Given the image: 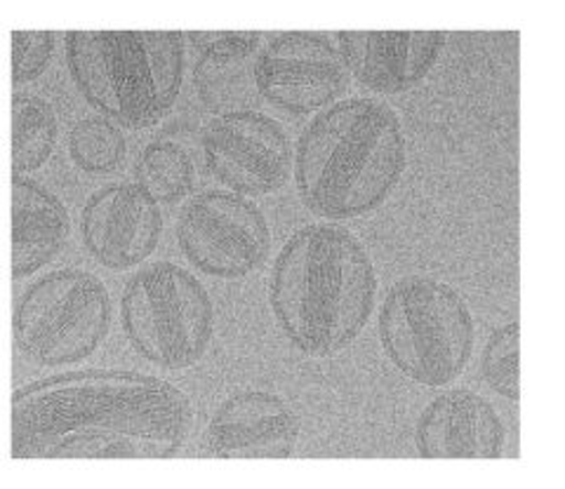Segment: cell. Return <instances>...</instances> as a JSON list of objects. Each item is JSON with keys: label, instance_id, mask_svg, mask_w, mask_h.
<instances>
[{"label": "cell", "instance_id": "obj_15", "mask_svg": "<svg viewBox=\"0 0 565 489\" xmlns=\"http://www.w3.org/2000/svg\"><path fill=\"white\" fill-rule=\"evenodd\" d=\"M191 43L201 50L193 66L199 99L212 113L245 111L255 99V62L262 45L259 31H193Z\"/></svg>", "mask_w": 565, "mask_h": 489}, {"label": "cell", "instance_id": "obj_17", "mask_svg": "<svg viewBox=\"0 0 565 489\" xmlns=\"http://www.w3.org/2000/svg\"><path fill=\"white\" fill-rule=\"evenodd\" d=\"M196 180V170L184 146L168 142H151L139 153L135 163V184L145 194L163 205H174L186 198Z\"/></svg>", "mask_w": 565, "mask_h": 489}, {"label": "cell", "instance_id": "obj_20", "mask_svg": "<svg viewBox=\"0 0 565 489\" xmlns=\"http://www.w3.org/2000/svg\"><path fill=\"white\" fill-rule=\"evenodd\" d=\"M481 374L488 387L519 403L521 400V323L492 332L481 354Z\"/></svg>", "mask_w": 565, "mask_h": 489}, {"label": "cell", "instance_id": "obj_12", "mask_svg": "<svg viewBox=\"0 0 565 489\" xmlns=\"http://www.w3.org/2000/svg\"><path fill=\"white\" fill-rule=\"evenodd\" d=\"M302 424L286 400L267 391L236 393L212 414L205 447L217 459H288Z\"/></svg>", "mask_w": 565, "mask_h": 489}, {"label": "cell", "instance_id": "obj_7", "mask_svg": "<svg viewBox=\"0 0 565 489\" xmlns=\"http://www.w3.org/2000/svg\"><path fill=\"white\" fill-rule=\"evenodd\" d=\"M109 325L111 302L99 278L64 269L24 292L14 311V341L33 362L71 365L97 351Z\"/></svg>", "mask_w": 565, "mask_h": 489}, {"label": "cell", "instance_id": "obj_16", "mask_svg": "<svg viewBox=\"0 0 565 489\" xmlns=\"http://www.w3.org/2000/svg\"><path fill=\"white\" fill-rule=\"evenodd\" d=\"M64 203L26 177L12 180V278L33 275L55 259L68 240Z\"/></svg>", "mask_w": 565, "mask_h": 489}, {"label": "cell", "instance_id": "obj_19", "mask_svg": "<svg viewBox=\"0 0 565 489\" xmlns=\"http://www.w3.org/2000/svg\"><path fill=\"white\" fill-rule=\"evenodd\" d=\"M126 137L106 118H83L68 134V153L83 172L109 174L126 159Z\"/></svg>", "mask_w": 565, "mask_h": 489}, {"label": "cell", "instance_id": "obj_18", "mask_svg": "<svg viewBox=\"0 0 565 489\" xmlns=\"http://www.w3.org/2000/svg\"><path fill=\"white\" fill-rule=\"evenodd\" d=\"M57 144V116L41 97L12 101V167L33 172L45 165Z\"/></svg>", "mask_w": 565, "mask_h": 489}, {"label": "cell", "instance_id": "obj_2", "mask_svg": "<svg viewBox=\"0 0 565 489\" xmlns=\"http://www.w3.org/2000/svg\"><path fill=\"white\" fill-rule=\"evenodd\" d=\"M375 296L373 259L342 226H302L274 261L271 311L282 335L311 358L334 356L356 341Z\"/></svg>", "mask_w": 565, "mask_h": 489}, {"label": "cell", "instance_id": "obj_8", "mask_svg": "<svg viewBox=\"0 0 565 489\" xmlns=\"http://www.w3.org/2000/svg\"><path fill=\"white\" fill-rule=\"evenodd\" d=\"M177 242L193 267L215 278H243L271 250L262 209L234 191H207L177 219Z\"/></svg>", "mask_w": 565, "mask_h": 489}, {"label": "cell", "instance_id": "obj_6", "mask_svg": "<svg viewBox=\"0 0 565 489\" xmlns=\"http://www.w3.org/2000/svg\"><path fill=\"white\" fill-rule=\"evenodd\" d=\"M120 320L141 358L163 370H184L207 351L215 308L196 275L170 261H156L137 271L122 290Z\"/></svg>", "mask_w": 565, "mask_h": 489}, {"label": "cell", "instance_id": "obj_1", "mask_svg": "<svg viewBox=\"0 0 565 489\" xmlns=\"http://www.w3.org/2000/svg\"><path fill=\"white\" fill-rule=\"evenodd\" d=\"M193 424L189 395L126 370H83L12 398L17 459H170Z\"/></svg>", "mask_w": 565, "mask_h": 489}, {"label": "cell", "instance_id": "obj_13", "mask_svg": "<svg viewBox=\"0 0 565 489\" xmlns=\"http://www.w3.org/2000/svg\"><path fill=\"white\" fill-rule=\"evenodd\" d=\"M347 72L382 95L419 85L446 47V31H340Z\"/></svg>", "mask_w": 565, "mask_h": 489}, {"label": "cell", "instance_id": "obj_5", "mask_svg": "<svg viewBox=\"0 0 565 489\" xmlns=\"http://www.w3.org/2000/svg\"><path fill=\"white\" fill-rule=\"evenodd\" d=\"M386 358L422 387H448L473 354L471 311L450 285L427 275L401 278L386 292L380 318Z\"/></svg>", "mask_w": 565, "mask_h": 489}, {"label": "cell", "instance_id": "obj_3", "mask_svg": "<svg viewBox=\"0 0 565 489\" xmlns=\"http://www.w3.org/2000/svg\"><path fill=\"white\" fill-rule=\"evenodd\" d=\"M297 194L313 215L344 221L375 213L401 184L403 126L377 99H344L318 113L295 146Z\"/></svg>", "mask_w": 565, "mask_h": 489}, {"label": "cell", "instance_id": "obj_10", "mask_svg": "<svg viewBox=\"0 0 565 489\" xmlns=\"http://www.w3.org/2000/svg\"><path fill=\"white\" fill-rule=\"evenodd\" d=\"M203 153L212 177L241 196L274 194L292 165L286 128L250 109L212 120L203 132Z\"/></svg>", "mask_w": 565, "mask_h": 489}, {"label": "cell", "instance_id": "obj_4", "mask_svg": "<svg viewBox=\"0 0 565 489\" xmlns=\"http://www.w3.org/2000/svg\"><path fill=\"white\" fill-rule=\"evenodd\" d=\"M78 90L122 128H151L174 107L184 78L182 31H68Z\"/></svg>", "mask_w": 565, "mask_h": 489}, {"label": "cell", "instance_id": "obj_9", "mask_svg": "<svg viewBox=\"0 0 565 489\" xmlns=\"http://www.w3.org/2000/svg\"><path fill=\"white\" fill-rule=\"evenodd\" d=\"M347 80L338 45L316 31L280 33L255 62L257 93L290 116L326 111L347 90Z\"/></svg>", "mask_w": 565, "mask_h": 489}, {"label": "cell", "instance_id": "obj_11", "mask_svg": "<svg viewBox=\"0 0 565 489\" xmlns=\"http://www.w3.org/2000/svg\"><path fill=\"white\" fill-rule=\"evenodd\" d=\"M163 233V215L137 184H111L85 203L81 236L102 267L128 271L149 259Z\"/></svg>", "mask_w": 565, "mask_h": 489}, {"label": "cell", "instance_id": "obj_14", "mask_svg": "<svg viewBox=\"0 0 565 489\" xmlns=\"http://www.w3.org/2000/svg\"><path fill=\"white\" fill-rule=\"evenodd\" d=\"M504 424L486 398L452 389L424 408L415 426L422 459H500Z\"/></svg>", "mask_w": 565, "mask_h": 489}, {"label": "cell", "instance_id": "obj_21", "mask_svg": "<svg viewBox=\"0 0 565 489\" xmlns=\"http://www.w3.org/2000/svg\"><path fill=\"white\" fill-rule=\"evenodd\" d=\"M55 50V33L52 31H14L12 33V78L14 83H26L39 78Z\"/></svg>", "mask_w": 565, "mask_h": 489}]
</instances>
